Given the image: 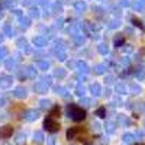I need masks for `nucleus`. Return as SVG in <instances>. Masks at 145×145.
I'll list each match as a JSON object with an SVG mask.
<instances>
[{"mask_svg": "<svg viewBox=\"0 0 145 145\" xmlns=\"http://www.w3.org/2000/svg\"><path fill=\"white\" fill-rule=\"evenodd\" d=\"M74 42H76V45H78V46H81V45H84V42H86V36L84 35H77V36H74Z\"/></svg>", "mask_w": 145, "mask_h": 145, "instance_id": "nucleus-22", "label": "nucleus"}, {"mask_svg": "<svg viewBox=\"0 0 145 145\" xmlns=\"http://www.w3.org/2000/svg\"><path fill=\"white\" fill-rule=\"evenodd\" d=\"M32 42H33V45H35L36 48H44V46H46V38H45V36H42V35H36Z\"/></svg>", "mask_w": 145, "mask_h": 145, "instance_id": "nucleus-5", "label": "nucleus"}, {"mask_svg": "<svg viewBox=\"0 0 145 145\" xmlns=\"http://www.w3.org/2000/svg\"><path fill=\"white\" fill-rule=\"evenodd\" d=\"M16 45L20 48V50H25V52H32V48L29 46L26 38H19V39L16 41Z\"/></svg>", "mask_w": 145, "mask_h": 145, "instance_id": "nucleus-4", "label": "nucleus"}, {"mask_svg": "<svg viewBox=\"0 0 145 145\" xmlns=\"http://www.w3.org/2000/svg\"><path fill=\"white\" fill-rule=\"evenodd\" d=\"M67 115L72 120H76V122H81V120L86 119V110L81 109L80 106L74 105V103H70L67 106Z\"/></svg>", "mask_w": 145, "mask_h": 145, "instance_id": "nucleus-1", "label": "nucleus"}, {"mask_svg": "<svg viewBox=\"0 0 145 145\" xmlns=\"http://www.w3.org/2000/svg\"><path fill=\"white\" fill-rule=\"evenodd\" d=\"M12 13H13L15 16H18V18H22V16H23V10H20V9H13V10H12Z\"/></svg>", "mask_w": 145, "mask_h": 145, "instance_id": "nucleus-32", "label": "nucleus"}, {"mask_svg": "<svg viewBox=\"0 0 145 145\" xmlns=\"http://www.w3.org/2000/svg\"><path fill=\"white\" fill-rule=\"evenodd\" d=\"M120 5H122V6H128V5H129V0H122V2H120Z\"/></svg>", "mask_w": 145, "mask_h": 145, "instance_id": "nucleus-40", "label": "nucleus"}, {"mask_svg": "<svg viewBox=\"0 0 145 145\" xmlns=\"http://www.w3.org/2000/svg\"><path fill=\"white\" fill-rule=\"evenodd\" d=\"M57 26H59V28L63 26V19H59V20H57Z\"/></svg>", "mask_w": 145, "mask_h": 145, "instance_id": "nucleus-41", "label": "nucleus"}, {"mask_svg": "<svg viewBox=\"0 0 145 145\" xmlns=\"http://www.w3.org/2000/svg\"><path fill=\"white\" fill-rule=\"evenodd\" d=\"M29 15H31V18H39V10L36 9V7H31Z\"/></svg>", "mask_w": 145, "mask_h": 145, "instance_id": "nucleus-30", "label": "nucleus"}, {"mask_svg": "<svg viewBox=\"0 0 145 145\" xmlns=\"http://www.w3.org/2000/svg\"><path fill=\"white\" fill-rule=\"evenodd\" d=\"M42 81L46 84V86H51V81H52V77H50V76H46V77H44L42 78Z\"/></svg>", "mask_w": 145, "mask_h": 145, "instance_id": "nucleus-34", "label": "nucleus"}, {"mask_svg": "<svg viewBox=\"0 0 145 145\" xmlns=\"http://www.w3.org/2000/svg\"><path fill=\"white\" fill-rule=\"evenodd\" d=\"M33 118H38V112L29 110V112H28V119H33Z\"/></svg>", "mask_w": 145, "mask_h": 145, "instance_id": "nucleus-35", "label": "nucleus"}, {"mask_svg": "<svg viewBox=\"0 0 145 145\" xmlns=\"http://www.w3.org/2000/svg\"><path fill=\"white\" fill-rule=\"evenodd\" d=\"M3 33H5L6 36H10V38H12V36L15 35V31H13V28H12L9 23H6V25L3 26Z\"/></svg>", "mask_w": 145, "mask_h": 145, "instance_id": "nucleus-20", "label": "nucleus"}, {"mask_svg": "<svg viewBox=\"0 0 145 145\" xmlns=\"http://www.w3.org/2000/svg\"><path fill=\"white\" fill-rule=\"evenodd\" d=\"M38 68L42 70V71H46L50 68V63H48L46 59H41V61H38Z\"/></svg>", "mask_w": 145, "mask_h": 145, "instance_id": "nucleus-24", "label": "nucleus"}, {"mask_svg": "<svg viewBox=\"0 0 145 145\" xmlns=\"http://www.w3.org/2000/svg\"><path fill=\"white\" fill-rule=\"evenodd\" d=\"M46 89H48V86H46V84H45L42 80H41V81H36L35 86H33V90L38 91V93H45Z\"/></svg>", "mask_w": 145, "mask_h": 145, "instance_id": "nucleus-9", "label": "nucleus"}, {"mask_svg": "<svg viewBox=\"0 0 145 145\" xmlns=\"http://www.w3.org/2000/svg\"><path fill=\"white\" fill-rule=\"evenodd\" d=\"M78 134H80V128H77V126H76V128H70V129L67 131V138H68V139H74Z\"/></svg>", "mask_w": 145, "mask_h": 145, "instance_id": "nucleus-13", "label": "nucleus"}, {"mask_svg": "<svg viewBox=\"0 0 145 145\" xmlns=\"http://www.w3.org/2000/svg\"><path fill=\"white\" fill-rule=\"evenodd\" d=\"M84 91H86V90H84V87H83V86H78V87L76 89V94H78V96H83V94H84Z\"/></svg>", "mask_w": 145, "mask_h": 145, "instance_id": "nucleus-33", "label": "nucleus"}, {"mask_svg": "<svg viewBox=\"0 0 145 145\" xmlns=\"http://www.w3.org/2000/svg\"><path fill=\"white\" fill-rule=\"evenodd\" d=\"M54 54H55L57 59H59V61H65V59H67V52H65V50H61V51H54Z\"/></svg>", "mask_w": 145, "mask_h": 145, "instance_id": "nucleus-21", "label": "nucleus"}, {"mask_svg": "<svg viewBox=\"0 0 145 145\" xmlns=\"http://www.w3.org/2000/svg\"><path fill=\"white\" fill-rule=\"evenodd\" d=\"M123 42H125L123 35H122V33H118V35L115 36V39H113V44H115V46H122V45H123Z\"/></svg>", "mask_w": 145, "mask_h": 145, "instance_id": "nucleus-17", "label": "nucleus"}, {"mask_svg": "<svg viewBox=\"0 0 145 145\" xmlns=\"http://www.w3.org/2000/svg\"><path fill=\"white\" fill-rule=\"evenodd\" d=\"M13 96H15V97H19V99L25 97V96H26V89L25 87H16L13 90Z\"/></svg>", "mask_w": 145, "mask_h": 145, "instance_id": "nucleus-15", "label": "nucleus"}, {"mask_svg": "<svg viewBox=\"0 0 145 145\" xmlns=\"http://www.w3.org/2000/svg\"><path fill=\"white\" fill-rule=\"evenodd\" d=\"M80 103H83L84 106H87V105H89V100H87V99H83V100H81Z\"/></svg>", "mask_w": 145, "mask_h": 145, "instance_id": "nucleus-42", "label": "nucleus"}, {"mask_svg": "<svg viewBox=\"0 0 145 145\" xmlns=\"http://www.w3.org/2000/svg\"><path fill=\"white\" fill-rule=\"evenodd\" d=\"M19 23H20V28L22 29H28L31 26V18L22 16V18H19Z\"/></svg>", "mask_w": 145, "mask_h": 145, "instance_id": "nucleus-11", "label": "nucleus"}, {"mask_svg": "<svg viewBox=\"0 0 145 145\" xmlns=\"http://www.w3.org/2000/svg\"><path fill=\"white\" fill-rule=\"evenodd\" d=\"M78 72H81V74H87V72H89V65H87V63L86 61H81V59H80V61H77V68H76Z\"/></svg>", "mask_w": 145, "mask_h": 145, "instance_id": "nucleus-7", "label": "nucleus"}, {"mask_svg": "<svg viewBox=\"0 0 145 145\" xmlns=\"http://www.w3.org/2000/svg\"><path fill=\"white\" fill-rule=\"evenodd\" d=\"M0 19H2V12H0Z\"/></svg>", "mask_w": 145, "mask_h": 145, "instance_id": "nucleus-44", "label": "nucleus"}, {"mask_svg": "<svg viewBox=\"0 0 145 145\" xmlns=\"http://www.w3.org/2000/svg\"><path fill=\"white\" fill-rule=\"evenodd\" d=\"M59 113H61L59 107H58V106H54V107L51 109V112H50V116H52V118H59Z\"/></svg>", "mask_w": 145, "mask_h": 145, "instance_id": "nucleus-27", "label": "nucleus"}, {"mask_svg": "<svg viewBox=\"0 0 145 145\" xmlns=\"http://www.w3.org/2000/svg\"><path fill=\"white\" fill-rule=\"evenodd\" d=\"M97 51H99L102 55H107V54H109V46H107L106 44H100V45L97 46Z\"/></svg>", "mask_w": 145, "mask_h": 145, "instance_id": "nucleus-25", "label": "nucleus"}, {"mask_svg": "<svg viewBox=\"0 0 145 145\" xmlns=\"http://www.w3.org/2000/svg\"><path fill=\"white\" fill-rule=\"evenodd\" d=\"M12 134H13V128L10 125H5L0 128V138H9L12 137Z\"/></svg>", "mask_w": 145, "mask_h": 145, "instance_id": "nucleus-6", "label": "nucleus"}, {"mask_svg": "<svg viewBox=\"0 0 145 145\" xmlns=\"http://www.w3.org/2000/svg\"><path fill=\"white\" fill-rule=\"evenodd\" d=\"M13 83V77L12 76H0V87L2 89H9Z\"/></svg>", "mask_w": 145, "mask_h": 145, "instance_id": "nucleus-3", "label": "nucleus"}, {"mask_svg": "<svg viewBox=\"0 0 145 145\" xmlns=\"http://www.w3.org/2000/svg\"><path fill=\"white\" fill-rule=\"evenodd\" d=\"M105 81H106L107 84H110V83L115 81V77H113V76H106V77H105Z\"/></svg>", "mask_w": 145, "mask_h": 145, "instance_id": "nucleus-36", "label": "nucleus"}, {"mask_svg": "<svg viewBox=\"0 0 145 145\" xmlns=\"http://www.w3.org/2000/svg\"><path fill=\"white\" fill-rule=\"evenodd\" d=\"M48 0H26L25 5L26 6H32V5H46Z\"/></svg>", "mask_w": 145, "mask_h": 145, "instance_id": "nucleus-23", "label": "nucleus"}, {"mask_svg": "<svg viewBox=\"0 0 145 145\" xmlns=\"http://www.w3.org/2000/svg\"><path fill=\"white\" fill-rule=\"evenodd\" d=\"M96 115H97L99 118H102V119H103V118L106 116V110H105V107H103V106H102V107H99L97 110H96Z\"/></svg>", "mask_w": 145, "mask_h": 145, "instance_id": "nucleus-31", "label": "nucleus"}, {"mask_svg": "<svg viewBox=\"0 0 145 145\" xmlns=\"http://www.w3.org/2000/svg\"><path fill=\"white\" fill-rule=\"evenodd\" d=\"M41 105H42V107H48V106H50V102H48V100H42Z\"/></svg>", "mask_w": 145, "mask_h": 145, "instance_id": "nucleus-39", "label": "nucleus"}, {"mask_svg": "<svg viewBox=\"0 0 145 145\" xmlns=\"http://www.w3.org/2000/svg\"><path fill=\"white\" fill-rule=\"evenodd\" d=\"M74 9H76V12H78V13H83V12H86L87 5H86V2H83V0H77V2L74 3Z\"/></svg>", "mask_w": 145, "mask_h": 145, "instance_id": "nucleus-10", "label": "nucleus"}, {"mask_svg": "<svg viewBox=\"0 0 145 145\" xmlns=\"http://www.w3.org/2000/svg\"><path fill=\"white\" fill-rule=\"evenodd\" d=\"M7 54H9V50H7V48H6V46H0V59H2V58H6Z\"/></svg>", "mask_w": 145, "mask_h": 145, "instance_id": "nucleus-29", "label": "nucleus"}, {"mask_svg": "<svg viewBox=\"0 0 145 145\" xmlns=\"http://www.w3.org/2000/svg\"><path fill=\"white\" fill-rule=\"evenodd\" d=\"M5 67H6L7 70H15V68L18 67V59H16V58H9V59H6Z\"/></svg>", "mask_w": 145, "mask_h": 145, "instance_id": "nucleus-12", "label": "nucleus"}, {"mask_svg": "<svg viewBox=\"0 0 145 145\" xmlns=\"http://www.w3.org/2000/svg\"><path fill=\"white\" fill-rule=\"evenodd\" d=\"M110 29H116V28H119L120 26V22L119 20H116V19H113V20H110L109 22V25H107Z\"/></svg>", "mask_w": 145, "mask_h": 145, "instance_id": "nucleus-28", "label": "nucleus"}, {"mask_svg": "<svg viewBox=\"0 0 145 145\" xmlns=\"http://www.w3.org/2000/svg\"><path fill=\"white\" fill-rule=\"evenodd\" d=\"M90 90H91V93L94 96H100L102 94V86H100L99 83H93L91 86H90Z\"/></svg>", "mask_w": 145, "mask_h": 145, "instance_id": "nucleus-16", "label": "nucleus"}, {"mask_svg": "<svg viewBox=\"0 0 145 145\" xmlns=\"http://www.w3.org/2000/svg\"><path fill=\"white\" fill-rule=\"evenodd\" d=\"M67 76V71L64 70V68H57V70H54V77H57V78H64Z\"/></svg>", "mask_w": 145, "mask_h": 145, "instance_id": "nucleus-18", "label": "nucleus"}, {"mask_svg": "<svg viewBox=\"0 0 145 145\" xmlns=\"http://www.w3.org/2000/svg\"><path fill=\"white\" fill-rule=\"evenodd\" d=\"M80 31H81V26L80 25H71L70 28H68V33L74 38V36H77V35H80Z\"/></svg>", "mask_w": 145, "mask_h": 145, "instance_id": "nucleus-14", "label": "nucleus"}, {"mask_svg": "<svg viewBox=\"0 0 145 145\" xmlns=\"http://www.w3.org/2000/svg\"><path fill=\"white\" fill-rule=\"evenodd\" d=\"M3 35H5L3 32H2V33H0V44H2V42H3Z\"/></svg>", "mask_w": 145, "mask_h": 145, "instance_id": "nucleus-43", "label": "nucleus"}, {"mask_svg": "<svg viewBox=\"0 0 145 145\" xmlns=\"http://www.w3.org/2000/svg\"><path fill=\"white\" fill-rule=\"evenodd\" d=\"M107 70V65L106 64H96L93 67V71H94V74H97V76H103L105 72Z\"/></svg>", "mask_w": 145, "mask_h": 145, "instance_id": "nucleus-8", "label": "nucleus"}, {"mask_svg": "<svg viewBox=\"0 0 145 145\" xmlns=\"http://www.w3.org/2000/svg\"><path fill=\"white\" fill-rule=\"evenodd\" d=\"M44 128H45L48 132L54 134V132H58V131H59V123L55 120V118L48 116V118H45V120H44Z\"/></svg>", "mask_w": 145, "mask_h": 145, "instance_id": "nucleus-2", "label": "nucleus"}, {"mask_svg": "<svg viewBox=\"0 0 145 145\" xmlns=\"http://www.w3.org/2000/svg\"><path fill=\"white\" fill-rule=\"evenodd\" d=\"M25 71H26V76H28V78H35V77H36V70H35L32 65L25 67Z\"/></svg>", "mask_w": 145, "mask_h": 145, "instance_id": "nucleus-19", "label": "nucleus"}, {"mask_svg": "<svg viewBox=\"0 0 145 145\" xmlns=\"http://www.w3.org/2000/svg\"><path fill=\"white\" fill-rule=\"evenodd\" d=\"M51 10L54 12L55 15H59V13L63 12V6H61V5H58V3H54V5L51 6Z\"/></svg>", "mask_w": 145, "mask_h": 145, "instance_id": "nucleus-26", "label": "nucleus"}, {"mask_svg": "<svg viewBox=\"0 0 145 145\" xmlns=\"http://www.w3.org/2000/svg\"><path fill=\"white\" fill-rule=\"evenodd\" d=\"M116 90L120 91V93H123V91H125V87L122 86V84H116Z\"/></svg>", "mask_w": 145, "mask_h": 145, "instance_id": "nucleus-38", "label": "nucleus"}, {"mask_svg": "<svg viewBox=\"0 0 145 145\" xmlns=\"http://www.w3.org/2000/svg\"><path fill=\"white\" fill-rule=\"evenodd\" d=\"M132 22H134V25H135V26L144 28V25H142V22H141V20H138V19H135V18H134V19H132Z\"/></svg>", "mask_w": 145, "mask_h": 145, "instance_id": "nucleus-37", "label": "nucleus"}]
</instances>
